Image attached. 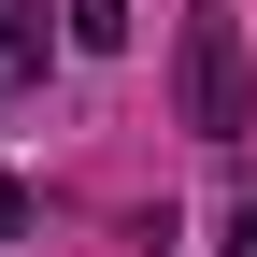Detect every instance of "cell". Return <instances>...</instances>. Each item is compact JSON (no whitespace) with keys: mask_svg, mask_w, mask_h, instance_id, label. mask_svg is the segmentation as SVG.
Returning <instances> with one entry per match:
<instances>
[{"mask_svg":"<svg viewBox=\"0 0 257 257\" xmlns=\"http://www.w3.org/2000/svg\"><path fill=\"white\" fill-rule=\"evenodd\" d=\"M186 128H200V143H243L257 128V72H243V29L229 15H186Z\"/></svg>","mask_w":257,"mask_h":257,"instance_id":"6da1fadb","label":"cell"},{"mask_svg":"<svg viewBox=\"0 0 257 257\" xmlns=\"http://www.w3.org/2000/svg\"><path fill=\"white\" fill-rule=\"evenodd\" d=\"M43 72V0H0V86Z\"/></svg>","mask_w":257,"mask_h":257,"instance_id":"7a4b0ae2","label":"cell"},{"mask_svg":"<svg viewBox=\"0 0 257 257\" xmlns=\"http://www.w3.org/2000/svg\"><path fill=\"white\" fill-rule=\"evenodd\" d=\"M57 15H72V43H86V57H114V43H128V0H57Z\"/></svg>","mask_w":257,"mask_h":257,"instance_id":"3957f363","label":"cell"},{"mask_svg":"<svg viewBox=\"0 0 257 257\" xmlns=\"http://www.w3.org/2000/svg\"><path fill=\"white\" fill-rule=\"evenodd\" d=\"M15 229H29V186H15V172H0V243H15Z\"/></svg>","mask_w":257,"mask_h":257,"instance_id":"277c9868","label":"cell"},{"mask_svg":"<svg viewBox=\"0 0 257 257\" xmlns=\"http://www.w3.org/2000/svg\"><path fill=\"white\" fill-rule=\"evenodd\" d=\"M229 257H257V200H243V214H229Z\"/></svg>","mask_w":257,"mask_h":257,"instance_id":"5b68a950","label":"cell"}]
</instances>
